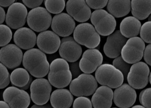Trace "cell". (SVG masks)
<instances>
[{"label":"cell","instance_id":"6da1fadb","mask_svg":"<svg viewBox=\"0 0 151 108\" xmlns=\"http://www.w3.org/2000/svg\"><path fill=\"white\" fill-rule=\"evenodd\" d=\"M22 63L25 69L36 78L45 77L50 71V65L46 55L38 49L27 50L24 54Z\"/></svg>","mask_w":151,"mask_h":108},{"label":"cell","instance_id":"7a4b0ae2","mask_svg":"<svg viewBox=\"0 0 151 108\" xmlns=\"http://www.w3.org/2000/svg\"><path fill=\"white\" fill-rule=\"evenodd\" d=\"M69 65L63 59L58 58L52 61L50 65L48 79L50 83L58 88L68 86L72 80Z\"/></svg>","mask_w":151,"mask_h":108},{"label":"cell","instance_id":"3957f363","mask_svg":"<svg viewBox=\"0 0 151 108\" xmlns=\"http://www.w3.org/2000/svg\"><path fill=\"white\" fill-rule=\"evenodd\" d=\"M95 77L97 82L102 86L111 88H117L122 85L124 76L121 71L111 64L101 65L96 70Z\"/></svg>","mask_w":151,"mask_h":108},{"label":"cell","instance_id":"277c9868","mask_svg":"<svg viewBox=\"0 0 151 108\" xmlns=\"http://www.w3.org/2000/svg\"><path fill=\"white\" fill-rule=\"evenodd\" d=\"M73 38L79 44L89 49L95 48L101 42L100 34L92 24L87 23H80L76 27Z\"/></svg>","mask_w":151,"mask_h":108},{"label":"cell","instance_id":"5b68a950","mask_svg":"<svg viewBox=\"0 0 151 108\" xmlns=\"http://www.w3.org/2000/svg\"><path fill=\"white\" fill-rule=\"evenodd\" d=\"M98 87L96 78L90 74L82 73L71 81L70 91L76 97H88L92 95Z\"/></svg>","mask_w":151,"mask_h":108},{"label":"cell","instance_id":"8992f818","mask_svg":"<svg viewBox=\"0 0 151 108\" xmlns=\"http://www.w3.org/2000/svg\"><path fill=\"white\" fill-rule=\"evenodd\" d=\"M91 20L96 31L102 36L111 35L116 28V19L106 10L100 9L94 11L91 14Z\"/></svg>","mask_w":151,"mask_h":108},{"label":"cell","instance_id":"52a82bcc","mask_svg":"<svg viewBox=\"0 0 151 108\" xmlns=\"http://www.w3.org/2000/svg\"><path fill=\"white\" fill-rule=\"evenodd\" d=\"M27 24L32 30L36 32L46 31L51 25V15L45 8L38 7L34 8L27 15Z\"/></svg>","mask_w":151,"mask_h":108},{"label":"cell","instance_id":"ba28073f","mask_svg":"<svg viewBox=\"0 0 151 108\" xmlns=\"http://www.w3.org/2000/svg\"><path fill=\"white\" fill-rule=\"evenodd\" d=\"M145 48V42L138 37L130 38L121 51V56L125 62L135 64L142 60Z\"/></svg>","mask_w":151,"mask_h":108},{"label":"cell","instance_id":"9c48e42d","mask_svg":"<svg viewBox=\"0 0 151 108\" xmlns=\"http://www.w3.org/2000/svg\"><path fill=\"white\" fill-rule=\"evenodd\" d=\"M150 70L145 62H138L134 64L130 68L127 76L129 85L136 89H143L149 82Z\"/></svg>","mask_w":151,"mask_h":108},{"label":"cell","instance_id":"30bf717a","mask_svg":"<svg viewBox=\"0 0 151 108\" xmlns=\"http://www.w3.org/2000/svg\"><path fill=\"white\" fill-rule=\"evenodd\" d=\"M52 90L51 84L45 78H38L32 82L30 87V98L37 105H44L50 98Z\"/></svg>","mask_w":151,"mask_h":108},{"label":"cell","instance_id":"8fae6325","mask_svg":"<svg viewBox=\"0 0 151 108\" xmlns=\"http://www.w3.org/2000/svg\"><path fill=\"white\" fill-rule=\"evenodd\" d=\"M3 98L10 108H28L30 104L28 93L15 87L7 88L3 92Z\"/></svg>","mask_w":151,"mask_h":108},{"label":"cell","instance_id":"7c38bea8","mask_svg":"<svg viewBox=\"0 0 151 108\" xmlns=\"http://www.w3.org/2000/svg\"><path fill=\"white\" fill-rule=\"evenodd\" d=\"M27 15V9L24 4L13 3L9 6L6 15V23L12 29L21 28L26 23Z\"/></svg>","mask_w":151,"mask_h":108},{"label":"cell","instance_id":"4fadbf2b","mask_svg":"<svg viewBox=\"0 0 151 108\" xmlns=\"http://www.w3.org/2000/svg\"><path fill=\"white\" fill-rule=\"evenodd\" d=\"M23 58L22 51L16 45H7L0 50V62L10 70L19 66Z\"/></svg>","mask_w":151,"mask_h":108},{"label":"cell","instance_id":"5bb4252c","mask_svg":"<svg viewBox=\"0 0 151 108\" xmlns=\"http://www.w3.org/2000/svg\"><path fill=\"white\" fill-rule=\"evenodd\" d=\"M75 27V22L73 18L65 13L58 14L52 18V29L60 37L70 36L73 33Z\"/></svg>","mask_w":151,"mask_h":108},{"label":"cell","instance_id":"9a60e30c","mask_svg":"<svg viewBox=\"0 0 151 108\" xmlns=\"http://www.w3.org/2000/svg\"><path fill=\"white\" fill-rule=\"evenodd\" d=\"M82 48L73 37H64L61 40L59 53L63 59L73 63L77 61L82 54Z\"/></svg>","mask_w":151,"mask_h":108},{"label":"cell","instance_id":"2e32d148","mask_svg":"<svg viewBox=\"0 0 151 108\" xmlns=\"http://www.w3.org/2000/svg\"><path fill=\"white\" fill-rule=\"evenodd\" d=\"M66 11L78 22L87 21L91 16V10L85 0H68L66 4Z\"/></svg>","mask_w":151,"mask_h":108},{"label":"cell","instance_id":"e0dca14e","mask_svg":"<svg viewBox=\"0 0 151 108\" xmlns=\"http://www.w3.org/2000/svg\"><path fill=\"white\" fill-rule=\"evenodd\" d=\"M136 99L135 90L127 84H123L117 88L114 93V102L120 108L131 107L134 104Z\"/></svg>","mask_w":151,"mask_h":108},{"label":"cell","instance_id":"ac0fdd59","mask_svg":"<svg viewBox=\"0 0 151 108\" xmlns=\"http://www.w3.org/2000/svg\"><path fill=\"white\" fill-rule=\"evenodd\" d=\"M103 60L102 53L96 49L86 50L79 62V67L82 72L86 74L93 73L102 65Z\"/></svg>","mask_w":151,"mask_h":108},{"label":"cell","instance_id":"d6986e66","mask_svg":"<svg viewBox=\"0 0 151 108\" xmlns=\"http://www.w3.org/2000/svg\"><path fill=\"white\" fill-rule=\"evenodd\" d=\"M37 46L41 51L47 54L56 52L60 47L61 40L58 35L52 31L41 32L37 38Z\"/></svg>","mask_w":151,"mask_h":108},{"label":"cell","instance_id":"ffe728a7","mask_svg":"<svg viewBox=\"0 0 151 108\" xmlns=\"http://www.w3.org/2000/svg\"><path fill=\"white\" fill-rule=\"evenodd\" d=\"M127 41V38L122 35L119 30L109 35L104 45L103 50L105 55L111 59L118 57Z\"/></svg>","mask_w":151,"mask_h":108},{"label":"cell","instance_id":"44dd1931","mask_svg":"<svg viewBox=\"0 0 151 108\" xmlns=\"http://www.w3.org/2000/svg\"><path fill=\"white\" fill-rule=\"evenodd\" d=\"M13 39L17 46L23 50L33 48L37 42L36 34L26 27H22L17 29L14 33Z\"/></svg>","mask_w":151,"mask_h":108},{"label":"cell","instance_id":"7402d4cb","mask_svg":"<svg viewBox=\"0 0 151 108\" xmlns=\"http://www.w3.org/2000/svg\"><path fill=\"white\" fill-rule=\"evenodd\" d=\"M114 93L111 88L107 86L99 87L91 98L94 108H111L112 105Z\"/></svg>","mask_w":151,"mask_h":108},{"label":"cell","instance_id":"603a6c76","mask_svg":"<svg viewBox=\"0 0 151 108\" xmlns=\"http://www.w3.org/2000/svg\"><path fill=\"white\" fill-rule=\"evenodd\" d=\"M73 102V94L68 89H57L51 95L50 104L53 108H70Z\"/></svg>","mask_w":151,"mask_h":108},{"label":"cell","instance_id":"cb8c5ba5","mask_svg":"<svg viewBox=\"0 0 151 108\" xmlns=\"http://www.w3.org/2000/svg\"><path fill=\"white\" fill-rule=\"evenodd\" d=\"M141 26V23L138 18L134 16L127 17L122 20L119 31L125 38H133L139 35Z\"/></svg>","mask_w":151,"mask_h":108},{"label":"cell","instance_id":"d4e9b609","mask_svg":"<svg viewBox=\"0 0 151 108\" xmlns=\"http://www.w3.org/2000/svg\"><path fill=\"white\" fill-rule=\"evenodd\" d=\"M131 0H108L107 9L114 17L127 16L131 11Z\"/></svg>","mask_w":151,"mask_h":108},{"label":"cell","instance_id":"484cf974","mask_svg":"<svg viewBox=\"0 0 151 108\" xmlns=\"http://www.w3.org/2000/svg\"><path fill=\"white\" fill-rule=\"evenodd\" d=\"M131 12L139 20L146 19L151 14V0H131Z\"/></svg>","mask_w":151,"mask_h":108},{"label":"cell","instance_id":"4316f807","mask_svg":"<svg viewBox=\"0 0 151 108\" xmlns=\"http://www.w3.org/2000/svg\"><path fill=\"white\" fill-rule=\"evenodd\" d=\"M30 78L28 71L22 68L14 70L10 75V81L12 85L20 88L25 87L28 83Z\"/></svg>","mask_w":151,"mask_h":108},{"label":"cell","instance_id":"83f0119b","mask_svg":"<svg viewBox=\"0 0 151 108\" xmlns=\"http://www.w3.org/2000/svg\"><path fill=\"white\" fill-rule=\"evenodd\" d=\"M46 10L50 13L58 14L64 10L66 0H44Z\"/></svg>","mask_w":151,"mask_h":108},{"label":"cell","instance_id":"f1b7e54d","mask_svg":"<svg viewBox=\"0 0 151 108\" xmlns=\"http://www.w3.org/2000/svg\"><path fill=\"white\" fill-rule=\"evenodd\" d=\"M12 38V33L10 27L4 24H0V47L8 44Z\"/></svg>","mask_w":151,"mask_h":108},{"label":"cell","instance_id":"f546056e","mask_svg":"<svg viewBox=\"0 0 151 108\" xmlns=\"http://www.w3.org/2000/svg\"><path fill=\"white\" fill-rule=\"evenodd\" d=\"M113 65L121 71L124 75V78L126 79L131 68L129 64L125 62L123 60L122 56L119 55L113 61Z\"/></svg>","mask_w":151,"mask_h":108},{"label":"cell","instance_id":"4dcf8cb0","mask_svg":"<svg viewBox=\"0 0 151 108\" xmlns=\"http://www.w3.org/2000/svg\"><path fill=\"white\" fill-rule=\"evenodd\" d=\"M10 82V75L7 68L0 63V89H4Z\"/></svg>","mask_w":151,"mask_h":108},{"label":"cell","instance_id":"1f68e13d","mask_svg":"<svg viewBox=\"0 0 151 108\" xmlns=\"http://www.w3.org/2000/svg\"><path fill=\"white\" fill-rule=\"evenodd\" d=\"M140 35L141 38L145 43H151V21H148L141 26Z\"/></svg>","mask_w":151,"mask_h":108},{"label":"cell","instance_id":"d6a6232c","mask_svg":"<svg viewBox=\"0 0 151 108\" xmlns=\"http://www.w3.org/2000/svg\"><path fill=\"white\" fill-rule=\"evenodd\" d=\"M140 102L146 108H151V88L141 92L139 97Z\"/></svg>","mask_w":151,"mask_h":108},{"label":"cell","instance_id":"836d02e7","mask_svg":"<svg viewBox=\"0 0 151 108\" xmlns=\"http://www.w3.org/2000/svg\"><path fill=\"white\" fill-rule=\"evenodd\" d=\"M73 108H92L91 100L85 97H79L75 99Z\"/></svg>","mask_w":151,"mask_h":108},{"label":"cell","instance_id":"e575fe53","mask_svg":"<svg viewBox=\"0 0 151 108\" xmlns=\"http://www.w3.org/2000/svg\"><path fill=\"white\" fill-rule=\"evenodd\" d=\"M90 8L94 10H100L104 8L108 2V0H85Z\"/></svg>","mask_w":151,"mask_h":108},{"label":"cell","instance_id":"d590c367","mask_svg":"<svg viewBox=\"0 0 151 108\" xmlns=\"http://www.w3.org/2000/svg\"><path fill=\"white\" fill-rule=\"evenodd\" d=\"M69 68L72 74L73 78H76L81 74V71L79 67L78 61L73 62L69 65Z\"/></svg>","mask_w":151,"mask_h":108},{"label":"cell","instance_id":"8d00e7d4","mask_svg":"<svg viewBox=\"0 0 151 108\" xmlns=\"http://www.w3.org/2000/svg\"><path fill=\"white\" fill-rule=\"evenodd\" d=\"M44 0H22L24 5L30 9H34L40 7L42 5Z\"/></svg>","mask_w":151,"mask_h":108},{"label":"cell","instance_id":"74e56055","mask_svg":"<svg viewBox=\"0 0 151 108\" xmlns=\"http://www.w3.org/2000/svg\"><path fill=\"white\" fill-rule=\"evenodd\" d=\"M143 57L147 65L151 66V44L147 45L145 48Z\"/></svg>","mask_w":151,"mask_h":108},{"label":"cell","instance_id":"f35d334b","mask_svg":"<svg viewBox=\"0 0 151 108\" xmlns=\"http://www.w3.org/2000/svg\"><path fill=\"white\" fill-rule=\"evenodd\" d=\"M17 0H0V6L7 7L15 3Z\"/></svg>","mask_w":151,"mask_h":108},{"label":"cell","instance_id":"ab89813d","mask_svg":"<svg viewBox=\"0 0 151 108\" xmlns=\"http://www.w3.org/2000/svg\"><path fill=\"white\" fill-rule=\"evenodd\" d=\"M6 17L5 10L0 6V24L3 23L6 20Z\"/></svg>","mask_w":151,"mask_h":108},{"label":"cell","instance_id":"60d3db41","mask_svg":"<svg viewBox=\"0 0 151 108\" xmlns=\"http://www.w3.org/2000/svg\"><path fill=\"white\" fill-rule=\"evenodd\" d=\"M30 108H53L50 103L46 104L44 105L35 104L31 106Z\"/></svg>","mask_w":151,"mask_h":108},{"label":"cell","instance_id":"b9f144b4","mask_svg":"<svg viewBox=\"0 0 151 108\" xmlns=\"http://www.w3.org/2000/svg\"><path fill=\"white\" fill-rule=\"evenodd\" d=\"M32 81H33V78L32 77L30 76V80H29V82L25 86V87H23L20 88V89H22L24 90H26L27 89H29L30 87V85H31V83L32 82Z\"/></svg>","mask_w":151,"mask_h":108},{"label":"cell","instance_id":"7bdbcfd3","mask_svg":"<svg viewBox=\"0 0 151 108\" xmlns=\"http://www.w3.org/2000/svg\"><path fill=\"white\" fill-rule=\"evenodd\" d=\"M0 108H10L9 105L4 101H0Z\"/></svg>","mask_w":151,"mask_h":108},{"label":"cell","instance_id":"ee69618b","mask_svg":"<svg viewBox=\"0 0 151 108\" xmlns=\"http://www.w3.org/2000/svg\"><path fill=\"white\" fill-rule=\"evenodd\" d=\"M131 108H146L145 107H144V106H142V105H135V106H133V107H132Z\"/></svg>","mask_w":151,"mask_h":108},{"label":"cell","instance_id":"f6af8a7d","mask_svg":"<svg viewBox=\"0 0 151 108\" xmlns=\"http://www.w3.org/2000/svg\"><path fill=\"white\" fill-rule=\"evenodd\" d=\"M149 81H150V84H151V72L150 73V75H149Z\"/></svg>","mask_w":151,"mask_h":108},{"label":"cell","instance_id":"bcb514c9","mask_svg":"<svg viewBox=\"0 0 151 108\" xmlns=\"http://www.w3.org/2000/svg\"><path fill=\"white\" fill-rule=\"evenodd\" d=\"M148 21H151V14H150V16H149L148 17Z\"/></svg>","mask_w":151,"mask_h":108},{"label":"cell","instance_id":"7dc6e473","mask_svg":"<svg viewBox=\"0 0 151 108\" xmlns=\"http://www.w3.org/2000/svg\"></svg>","mask_w":151,"mask_h":108}]
</instances>
